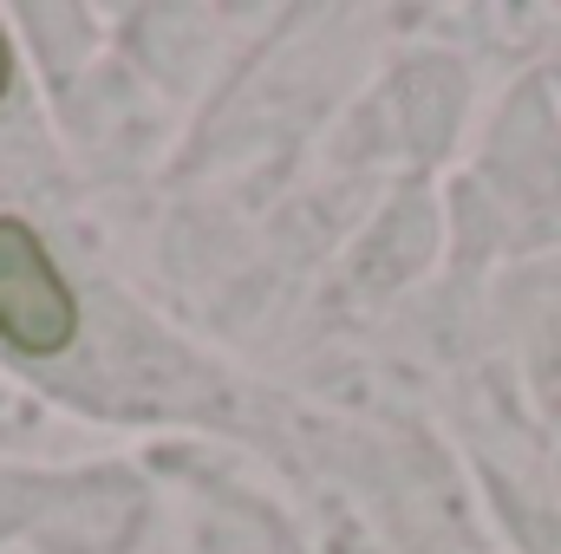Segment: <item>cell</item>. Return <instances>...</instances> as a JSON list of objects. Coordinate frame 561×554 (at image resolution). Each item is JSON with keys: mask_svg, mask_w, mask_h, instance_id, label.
<instances>
[{"mask_svg": "<svg viewBox=\"0 0 561 554\" xmlns=\"http://www.w3.org/2000/svg\"><path fill=\"white\" fill-rule=\"evenodd\" d=\"M0 92H7V33H0Z\"/></svg>", "mask_w": 561, "mask_h": 554, "instance_id": "2", "label": "cell"}, {"mask_svg": "<svg viewBox=\"0 0 561 554\" xmlns=\"http://www.w3.org/2000/svg\"><path fill=\"white\" fill-rule=\"evenodd\" d=\"M72 333H79V300L46 262L39 235L0 216V339L26 359H53L72 346Z\"/></svg>", "mask_w": 561, "mask_h": 554, "instance_id": "1", "label": "cell"}]
</instances>
